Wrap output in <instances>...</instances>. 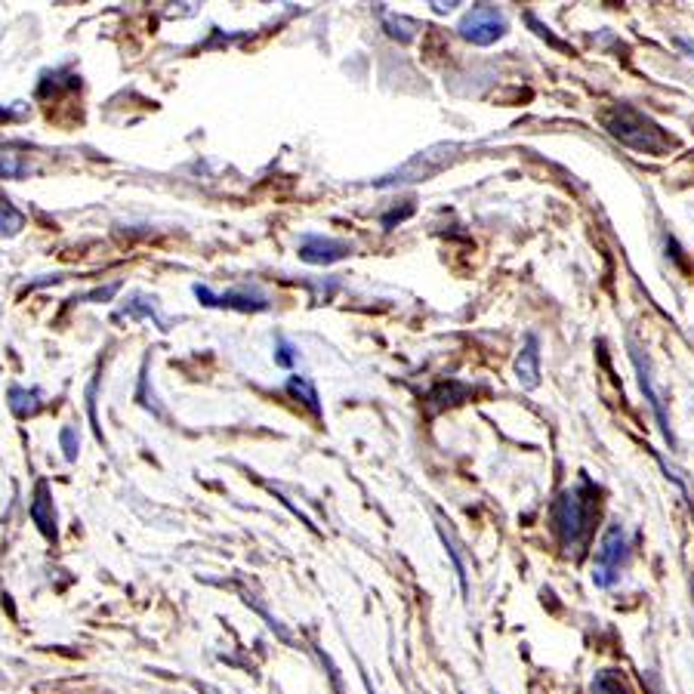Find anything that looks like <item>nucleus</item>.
Returning <instances> with one entry per match:
<instances>
[{
    "mask_svg": "<svg viewBox=\"0 0 694 694\" xmlns=\"http://www.w3.org/2000/svg\"><path fill=\"white\" fill-rule=\"evenodd\" d=\"M599 491L587 482L580 479V485L568 488L556 509H553V525H556V534L562 540V546L571 553L577 550V546L590 537L593 531V519H596V509H599Z\"/></svg>",
    "mask_w": 694,
    "mask_h": 694,
    "instance_id": "nucleus-1",
    "label": "nucleus"
},
{
    "mask_svg": "<svg viewBox=\"0 0 694 694\" xmlns=\"http://www.w3.org/2000/svg\"><path fill=\"white\" fill-rule=\"evenodd\" d=\"M605 127L611 130L614 139L627 142L630 149H639V152H651V155H664L667 152V133L651 124L642 112H636V108L630 105H617L611 108V112L605 115Z\"/></svg>",
    "mask_w": 694,
    "mask_h": 694,
    "instance_id": "nucleus-2",
    "label": "nucleus"
},
{
    "mask_svg": "<svg viewBox=\"0 0 694 694\" xmlns=\"http://www.w3.org/2000/svg\"><path fill=\"white\" fill-rule=\"evenodd\" d=\"M506 28H509L506 16H503L497 7H491V4L472 7V10L460 19V25H457L460 38L469 41V44H476V47H491L494 41L503 38Z\"/></svg>",
    "mask_w": 694,
    "mask_h": 694,
    "instance_id": "nucleus-3",
    "label": "nucleus"
},
{
    "mask_svg": "<svg viewBox=\"0 0 694 694\" xmlns=\"http://www.w3.org/2000/svg\"><path fill=\"white\" fill-rule=\"evenodd\" d=\"M627 531L620 525H611L599 543V553H596V568H593V580L596 587H611V583L620 577V565L627 559Z\"/></svg>",
    "mask_w": 694,
    "mask_h": 694,
    "instance_id": "nucleus-4",
    "label": "nucleus"
},
{
    "mask_svg": "<svg viewBox=\"0 0 694 694\" xmlns=\"http://www.w3.org/2000/svg\"><path fill=\"white\" fill-rule=\"evenodd\" d=\"M195 297L204 303V306H213V309H238V312H266L272 303L269 297L263 294V290H250V287H241V290H229V294H213L210 287H195Z\"/></svg>",
    "mask_w": 694,
    "mask_h": 694,
    "instance_id": "nucleus-5",
    "label": "nucleus"
},
{
    "mask_svg": "<svg viewBox=\"0 0 694 694\" xmlns=\"http://www.w3.org/2000/svg\"><path fill=\"white\" fill-rule=\"evenodd\" d=\"M352 257V244L340 238H324V235H303L300 238V260L309 266H331Z\"/></svg>",
    "mask_w": 694,
    "mask_h": 694,
    "instance_id": "nucleus-6",
    "label": "nucleus"
},
{
    "mask_svg": "<svg viewBox=\"0 0 694 694\" xmlns=\"http://www.w3.org/2000/svg\"><path fill=\"white\" fill-rule=\"evenodd\" d=\"M28 516H31L34 525L41 528V534L47 540H56V506H53V494H50L47 482H38V488H34V500L28 506Z\"/></svg>",
    "mask_w": 694,
    "mask_h": 694,
    "instance_id": "nucleus-7",
    "label": "nucleus"
},
{
    "mask_svg": "<svg viewBox=\"0 0 694 694\" xmlns=\"http://www.w3.org/2000/svg\"><path fill=\"white\" fill-rule=\"evenodd\" d=\"M516 377L525 389H537V383H540V346H537L534 334L525 337V346L516 358Z\"/></svg>",
    "mask_w": 694,
    "mask_h": 694,
    "instance_id": "nucleus-8",
    "label": "nucleus"
},
{
    "mask_svg": "<svg viewBox=\"0 0 694 694\" xmlns=\"http://www.w3.org/2000/svg\"><path fill=\"white\" fill-rule=\"evenodd\" d=\"M10 411L19 417V420H28L41 411V392L38 389H22V386H13L10 389Z\"/></svg>",
    "mask_w": 694,
    "mask_h": 694,
    "instance_id": "nucleus-9",
    "label": "nucleus"
},
{
    "mask_svg": "<svg viewBox=\"0 0 694 694\" xmlns=\"http://www.w3.org/2000/svg\"><path fill=\"white\" fill-rule=\"evenodd\" d=\"M25 229V213L13 207L10 198L0 195V238H16Z\"/></svg>",
    "mask_w": 694,
    "mask_h": 694,
    "instance_id": "nucleus-10",
    "label": "nucleus"
},
{
    "mask_svg": "<svg viewBox=\"0 0 694 694\" xmlns=\"http://www.w3.org/2000/svg\"><path fill=\"white\" fill-rule=\"evenodd\" d=\"M287 392L290 395H297L303 405L315 414V417H321L324 411H321V401H318V392H315V386H312V380H306V377H290L287 380Z\"/></svg>",
    "mask_w": 694,
    "mask_h": 694,
    "instance_id": "nucleus-11",
    "label": "nucleus"
},
{
    "mask_svg": "<svg viewBox=\"0 0 694 694\" xmlns=\"http://www.w3.org/2000/svg\"><path fill=\"white\" fill-rule=\"evenodd\" d=\"M28 173V158L13 152V149H4L0 152V176H7V179H19Z\"/></svg>",
    "mask_w": 694,
    "mask_h": 694,
    "instance_id": "nucleus-12",
    "label": "nucleus"
},
{
    "mask_svg": "<svg viewBox=\"0 0 694 694\" xmlns=\"http://www.w3.org/2000/svg\"><path fill=\"white\" fill-rule=\"evenodd\" d=\"M297 358H300V352H297V346L290 343L287 337L275 340V364H278V368H294Z\"/></svg>",
    "mask_w": 694,
    "mask_h": 694,
    "instance_id": "nucleus-13",
    "label": "nucleus"
},
{
    "mask_svg": "<svg viewBox=\"0 0 694 694\" xmlns=\"http://www.w3.org/2000/svg\"><path fill=\"white\" fill-rule=\"evenodd\" d=\"M59 442H62L65 460H68V463H75V460H78V448H81V438H78L75 426H62V432H59Z\"/></svg>",
    "mask_w": 694,
    "mask_h": 694,
    "instance_id": "nucleus-14",
    "label": "nucleus"
},
{
    "mask_svg": "<svg viewBox=\"0 0 694 694\" xmlns=\"http://www.w3.org/2000/svg\"><path fill=\"white\" fill-rule=\"evenodd\" d=\"M593 694H627V688L620 685V679L614 673H599L593 679Z\"/></svg>",
    "mask_w": 694,
    "mask_h": 694,
    "instance_id": "nucleus-15",
    "label": "nucleus"
}]
</instances>
